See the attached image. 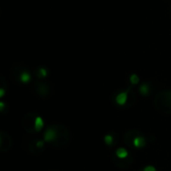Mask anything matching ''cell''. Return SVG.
I'll use <instances>...</instances> for the list:
<instances>
[{
	"instance_id": "2e32d148",
	"label": "cell",
	"mask_w": 171,
	"mask_h": 171,
	"mask_svg": "<svg viewBox=\"0 0 171 171\" xmlns=\"http://www.w3.org/2000/svg\"><path fill=\"white\" fill-rule=\"evenodd\" d=\"M129 80H130L131 84H137L139 82V77L137 76L136 74H132V75H130Z\"/></svg>"
},
{
	"instance_id": "e0dca14e",
	"label": "cell",
	"mask_w": 171,
	"mask_h": 171,
	"mask_svg": "<svg viewBox=\"0 0 171 171\" xmlns=\"http://www.w3.org/2000/svg\"><path fill=\"white\" fill-rule=\"evenodd\" d=\"M143 171H156L155 169V167H153V166H146L145 168H143Z\"/></svg>"
},
{
	"instance_id": "52a82bcc",
	"label": "cell",
	"mask_w": 171,
	"mask_h": 171,
	"mask_svg": "<svg viewBox=\"0 0 171 171\" xmlns=\"http://www.w3.org/2000/svg\"><path fill=\"white\" fill-rule=\"evenodd\" d=\"M35 91H37L38 94L42 96H46L49 92V88L47 85L44 83H37L35 85Z\"/></svg>"
},
{
	"instance_id": "277c9868",
	"label": "cell",
	"mask_w": 171,
	"mask_h": 171,
	"mask_svg": "<svg viewBox=\"0 0 171 171\" xmlns=\"http://www.w3.org/2000/svg\"><path fill=\"white\" fill-rule=\"evenodd\" d=\"M12 139L11 136L6 131H0V151L1 152H6L12 147Z\"/></svg>"
},
{
	"instance_id": "ac0fdd59",
	"label": "cell",
	"mask_w": 171,
	"mask_h": 171,
	"mask_svg": "<svg viewBox=\"0 0 171 171\" xmlns=\"http://www.w3.org/2000/svg\"><path fill=\"white\" fill-rule=\"evenodd\" d=\"M3 94H4V89H3V88H1V89H0V96L2 97Z\"/></svg>"
},
{
	"instance_id": "5b68a950",
	"label": "cell",
	"mask_w": 171,
	"mask_h": 171,
	"mask_svg": "<svg viewBox=\"0 0 171 171\" xmlns=\"http://www.w3.org/2000/svg\"><path fill=\"white\" fill-rule=\"evenodd\" d=\"M56 136H57L56 127H55V124H53V125L49 126L47 130L45 131V133H44V140L46 142L53 143L55 139H56Z\"/></svg>"
},
{
	"instance_id": "4fadbf2b",
	"label": "cell",
	"mask_w": 171,
	"mask_h": 171,
	"mask_svg": "<svg viewBox=\"0 0 171 171\" xmlns=\"http://www.w3.org/2000/svg\"><path fill=\"white\" fill-rule=\"evenodd\" d=\"M43 125H44L43 119L40 116H37L36 122H35V131H36V132L41 131V129L43 128Z\"/></svg>"
},
{
	"instance_id": "8992f818",
	"label": "cell",
	"mask_w": 171,
	"mask_h": 171,
	"mask_svg": "<svg viewBox=\"0 0 171 171\" xmlns=\"http://www.w3.org/2000/svg\"><path fill=\"white\" fill-rule=\"evenodd\" d=\"M138 135H141L139 131H128L126 132L125 136H124V140H125V143L130 146H133V140L136 136Z\"/></svg>"
},
{
	"instance_id": "d6986e66",
	"label": "cell",
	"mask_w": 171,
	"mask_h": 171,
	"mask_svg": "<svg viewBox=\"0 0 171 171\" xmlns=\"http://www.w3.org/2000/svg\"><path fill=\"white\" fill-rule=\"evenodd\" d=\"M140 171H143V170H140Z\"/></svg>"
},
{
	"instance_id": "9c48e42d",
	"label": "cell",
	"mask_w": 171,
	"mask_h": 171,
	"mask_svg": "<svg viewBox=\"0 0 171 171\" xmlns=\"http://www.w3.org/2000/svg\"><path fill=\"white\" fill-rule=\"evenodd\" d=\"M145 145V139L144 137H142L141 135H138V136H136L133 140V146L136 148H142L144 147Z\"/></svg>"
},
{
	"instance_id": "3957f363",
	"label": "cell",
	"mask_w": 171,
	"mask_h": 171,
	"mask_svg": "<svg viewBox=\"0 0 171 171\" xmlns=\"http://www.w3.org/2000/svg\"><path fill=\"white\" fill-rule=\"evenodd\" d=\"M37 115H35L34 113H28L25 116L22 118V126L25 129V131L29 132H36L35 131V122H36Z\"/></svg>"
},
{
	"instance_id": "8fae6325",
	"label": "cell",
	"mask_w": 171,
	"mask_h": 171,
	"mask_svg": "<svg viewBox=\"0 0 171 171\" xmlns=\"http://www.w3.org/2000/svg\"><path fill=\"white\" fill-rule=\"evenodd\" d=\"M115 155H116V157H118V158L124 159V158H127V157L129 156V153L125 148H118V149L116 150Z\"/></svg>"
},
{
	"instance_id": "5bb4252c",
	"label": "cell",
	"mask_w": 171,
	"mask_h": 171,
	"mask_svg": "<svg viewBox=\"0 0 171 171\" xmlns=\"http://www.w3.org/2000/svg\"><path fill=\"white\" fill-rule=\"evenodd\" d=\"M139 91L142 95H147L149 93V85L148 83H143L139 88Z\"/></svg>"
},
{
	"instance_id": "7c38bea8",
	"label": "cell",
	"mask_w": 171,
	"mask_h": 171,
	"mask_svg": "<svg viewBox=\"0 0 171 171\" xmlns=\"http://www.w3.org/2000/svg\"><path fill=\"white\" fill-rule=\"evenodd\" d=\"M47 74H48V71L44 67H39L36 70V75L38 78H45V77L47 76Z\"/></svg>"
},
{
	"instance_id": "ba28073f",
	"label": "cell",
	"mask_w": 171,
	"mask_h": 171,
	"mask_svg": "<svg viewBox=\"0 0 171 171\" xmlns=\"http://www.w3.org/2000/svg\"><path fill=\"white\" fill-rule=\"evenodd\" d=\"M127 98H128V90L125 91V92H120L116 96L115 100H116L117 104H119V105H124L127 102Z\"/></svg>"
},
{
	"instance_id": "9a60e30c",
	"label": "cell",
	"mask_w": 171,
	"mask_h": 171,
	"mask_svg": "<svg viewBox=\"0 0 171 171\" xmlns=\"http://www.w3.org/2000/svg\"><path fill=\"white\" fill-rule=\"evenodd\" d=\"M113 135L111 134H107L105 135V137H104V141H105V143L107 145H111L113 143Z\"/></svg>"
},
{
	"instance_id": "30bf717a",
	"label": "cell",
	"mask_w": 171,
	"mask_h": 171,
	"mask_svg": "<svg viewBox=\"0 0 171 171\" xmlns=\"http://www.w3.org/2000/svg\"><path fill=\"white\" fill-rule=\"evenodd\" d=\"M19 78H20V81L23 82V83H28V82L31 80V75H30V73L28 72V71L24 70L20 73Z\"/></svg>"
},
{
	"instance_id": "7a4b0ae2",
	"label": "cell",
	"mask_w": 171,
	"mask_h": 171,
	"mask_svg": "<svg viewBox=\"0 0 171 171\" xmlns=\"http://www.w3.org/2000/svg\"><path fill=\"white\" fill-rule=\"evenodd\" d=\"M57 131V136L55 141L52 143L55 147H64L68 144L70 139V133L68 129L65 127L63 124H55Z\"/></svg>"
},
{
	"instance_id": "6da1fadb",
	"label": "cell",
	"mask_w": 171,
	"mask_h": 171,
	"mask_svg": "<svg viewBox=\"0 0 171 171\" xmlns=\"http://www.w3.org/2000/svg\"><path fill=\"white\" fill-rule=\"evenodd\" d=\"M154 105L162 114H171V90L159 92L154 99Z\"/></svg>"
}]
</instances>
